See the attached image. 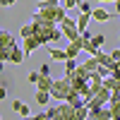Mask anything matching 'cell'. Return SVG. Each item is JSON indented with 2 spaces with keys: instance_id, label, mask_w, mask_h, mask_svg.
I'll use <instances>...</instances> for the list:
<instances>
[{
  "instance_id": "obj_1",
  "label": "cell",
  "mask_w": 120,
  "mask_h": 120,
  "mask_svg": "<svg viewBox=\"0 0 120 120\" xmlns=\"http://www.w3.org/2000/svg\"><path fill=\"white\" fill-rule=\"evenodd\" d=\"M65 17H67V7H63V5L36 7V12H34V19H48V22H53V24H60Z\"/></svg>"
},
{
  "instance_id": "obj_2",
  "label": "cell",
  "mask_w": 120,
  "mask_h": 120,
  "mask_svg": "<svg viewBox=\"0 0 120 120\" xmlns=\"http://www.w3.org/2000/svg\"><path fill=\"white\" fill-rule=\"evenodd\" d=\"M72 94H75V89H72V84H70V79H67V77H63V79H53L51 96L55 98V101H67Z\"/></svg>"
},
{
  "instance_id": "obj_3",
  "label": "cell",
  "mask_w": 120,
  "mask_h": 120,
  "mask_svg": "<svg viewBox=\"0 0 120 120\" xmlns=\"http://www.w3.org/2000/svg\"><path fill=\"white\" fill-rule=\"evenodd\" d=\"M75 111L77 108L67 101H60V106H51L48 108V118L53 120H75Z\"/></svg>"
},
{
  "instance_id": "obj_4",
  "label": "cell",
  "mask_w": 120,
  "mask_h": 120,
  "mask_svg": "<svg viewBox=\"0 0 120 120\" xmlns=\"http://www.w3.org/2000/svg\"><path fill=\"white\" fill-rule=\"evenodd\" d=\"M60 29H63V34H65L67 41H77V38L82 36V31H79V26H77V19L65 17L63 22H60Z\"/></svg>"
},
{
  "instance_id": "obj_5",
  "label": "cell",
  "mask_w": 120,
  "mask_h": 120,
  "mask_svg": "<svg viewBox=\"0 0 120 120\" xmlns=\"http://www.w3.org/2000/svg\"><path fill=\"white\" fill-rule=\"evenodd\" d=\"M108 101H111V89H108V86H103L98 94H94V96L86 101V106H89V108H96V106H108Z\"/></svg>"
},
{
  "instance_id": "obj_6",
  "label": "cell",
  "mask_w": 120,
  "mask_h": 120,
  "mask_svg": "<svg viewBox=\"0 0 120 120\" xmlns=\"http://www.w3.org/2000/svg\"><path fill=\"white\" fill-rule=\"evenodd\" d=\"M22 48H24V53H26V58L31 55L36 48H41V41H38V38L31 34V36H24V43H22Z\"/></svg>"
},
{
  "instance_id": "obj_7",
  "label": "cell",
  "mask_w": 120,
  "mask_h": 120,
  "mask_svg": "<svg viewBox=\"0 0 120 120\" xmlns=\"http://www.w3.org/2000/svg\"><path fill=\"white\" fill-rule=\"evenodd\" d=\"M12 46H15V36L0 26V48H12Z\"/></svg>"
},
{
  "instance_id": "obj_8",
  "label": "cell",
  "mask_w": 120,
  "mask_h": 120,
  "mask_svg": "<svg viewBox=\"0 0 120 120\" xmlns=\"http://www.w3.org/2000/svg\"><path fill=\"white\" fill-rule=\"evenodd\" d=\"M24 58H26L24 48H17V43H15V46H12V53H10V63L19 65V63H24Z\"/></svg>"
},
{
  "instance_id": "obj_9",
  "label": "cell",
  "mask_w": 120,
  "mask_h": 120,
  "mask_svg": "<svg viewBox=\"0 0 120 120\" xmlns=\"http://www.w3.org/2000/svg\"><path fill=\"white\" fill-rule=\"evenodd\" d=\"M48 55H51V60H55V63H63V60H67V51L63 48H48Z\"/></svg>"
},
{
  "instance_id": "obj_10",
  "label": "cell",
  "mask_w": 120,
  "mask_h": 120,
  "mask_svg": "<svg viewBox=\"0 0 120 120\" xmlns=\"http://www.w3.org/2000/svg\"><path fill=\"white\" fill-rule=\"evenodd\" d=\"M51 86H53V79H51V75H41V77H38V82H36V89L51 91Z\"/></svg>"
},
{
  "instance_id": "obj_11",
  "label": "cell",
  "mask_w": 120,
  "mask_h": 120,
  "mask_svg": "<svg viewBox=\"0 0 120 120\" xmlns=\"http://www.w3.org/2000/svg\"><path fill=\"white\" fill-rule=\"evenodd\" d=\"M91 12H94V10H91ZM91 12H79V17H77V26H79V31L89 29V19H91Z\"/></svg>"
},
{
  "instance_id": "obj_12",
  "label": "cell",
  "mask_w": 120,
  "mask_h": 120,
  "mask_svg": "<svg viewBox=\"0 0 120 120\" xmlns=\"http://www.w3.org/2000/svg\"><path fill=\"white\" fill-rule=\"evenodd\" d=\"M89 72H98V67H101V60H98L96 55H91V58H86V63H82Z\"/></svg>"
},
{
  "instance_id": "obj_13",
  "label": "cell",
  "mask_w": 120,
  "mask_h": 120,
  "mask_svg": "<svg viewBox=\"0 0 120 120\" xmlns=\"http://www.w3.org/2000/svg\"><path fill=\"white\" fill-rule=\"evenodd\" d=\"M103 86H108L113 91V89H118L120 86V77H115V75H106L103 77Z\"/></svg>"
},
{
  "instance_id": "obj_14",
  "label": "cell",
  "mask_w": 120,
  "mask_h": 120,
  "mask_svg": "<svg viewBox=\"0 0 120 120\" xmlns=\"http://www.w3.org/2000/svg\"><path fill=\"white\" fill-rule=\"evenodd\" d=\"M12 111H17L19 115H24V118H29V115H31V111H29V106H24L22 101H12Z\"/></svg>"
},
{
  "instance_id": "obj_15",
  "label": "cell",
  "mask_w": 120,
  "mask_h": 120,
  "mask_svg": "<svg viewBox=\"0 0 120 120\" xmlns=\"http://www.w3.org/2000/svg\"><path fill=\"white\" fill-rule=\"evenodd\" d=\"M82 48H84V51H86L89 55H96L98 51H101V46H96V43L91 41V38H84V46H82Z\"/></svg>"
},
{
  "instance_id": "obj_16",
  "label": "cell",
  "mask_w": 120,
  "mask_h": 120,
  "mask_svg": "<svg viewBox=\"0 0 120 120\" xmlns=\"http://www.w3.org/2000/svg\"><path fill=\"white\" fill-rule=\"evenodd\" d=\"M48 98H53L51 91H43V89H38V91H36V103H38V106H48Z\"/></svg>"
},
{
  "instance_id": "obj_17",
  "label": "cell",
  "mask_w": 120,
  "mask_h": 120,
  "mask_svg": "<svg viewBox=\"0 0 120 120\" xmlns=\"http://www.w3.org/2000/svg\"><path fill=\"white\" fill-rule=\"evenodd\" d=\"M91 17L96 19V22H108V19H111V15H108L106 10H94V12H91Z\"/></svg>"
},
{
  "instance_id": "obj_18",
  "label": "cell",
  "mask_w": 120,
  "mask_h": 120,
  "mask_svg": "<svg viewBox=\"0 0 120 120\" xmlns=\"http://www.w3.org/2000/svg\"><path fill=\"white\" fill-rule=\"evenodd\" d=\"M84 118H89V106H86V103L79 106L77 111H75V120H84Z\"/></svg>"
},
{
  "instance_id": "obj_19",
  "label": "cell",
  "mask_w": 120,
  "mask_h": 120,
  "mask_svg": "<svg viewBox=\"0 0 120 120\" xmlns=\"http://www.w3.org/2000/svg\"><path fill=\"white\" fill-rule=\"evenodd\" d=\"M77 7H79V12H91V10H94L89 0H79V5H77Z\"/></svg>"
},
{
  "instance_id": "obj_20",
  "label": "cell",
  "mask_w": 120,
  "mask_h": 120,
  "mask_svg": "<svg viewBox=\"0 0 120 120\" xmlns=\"http://www.w3.org/2000/svg\"><path fill=\"white\" fill-rule=\"evenodd\" d=\"M55 5H63V3H60V0H41L36 7H55Z\"/></svg>"
},
{
  "instance_id": "obj_21",
  "label": "cell",
  "mask_w": 120,
  "mask_h": 120,
  "mask_svg": "<svg viewBox=\"0 0 120 120\" xmlns=\"http://www.w3.org/2000/svg\"><path fill=\"white\" fill-rule=\"evenodd\" d=\"M19 34H22V38H24V36H31V34H34V22H31V24H24Z\"/></svg>"
},
{
  "instance_id": "obj_22",
  "label": "cell",
  "mask_w": 120,
  "mask_h": 120,
  "mask_svg": "<svg viewBox=\"0 0 120 120\" xmlns=\"http://www.w3.org/2000/svg\"><path fill=\"white\" fill-rule=\"evenodd\" d=\"M10 53H12V48H0V60H3V63H10Z\"/></svg>"
},
{
  "instance_id": "obj_23",
  "label": "cell",
  "mask_w": 120,
  "mask_h": 120,
  "mask_svg": "<svg viewBox=\"0 0 120 120\" xmlns=\"http://www.w3.org/2000/svg\"><path fill=\"white\" fill-rule=\"evenodd\" d=\"M63 7H67V10L77 7V0H63Z\"/></svg>"
},
{
  "instance_id": "obj_24",
  "label": "cell",
  "mask_w": 120,
  "mask_h": 120,
  "mask_svg": "<svg viewBox=\"0 0 120 120\" xmlns=\"http://www.w3.org/2000/svg\"><path fill=\"white\" fill-rule=\"evenodd\" d=\"M38 77H41V72H29V82H38Z\"/></svg>"
},
{
  "instance_id": "obj_25",
  "label": "cell",
  "mask_w": 120,
  "mask_h": 120,
  "mask_svg": "<svg viewBox=\"0 0 120 120\" xmlns=\"http://www.w3.org/2000/svg\"><path fill=\"white\" fill-rule=\"evenodd\" d=\"M38 72H41V75H51V65H48V63L41 65V70H38Z\"/></svg>"
},
{
  "instance_id": "obj_26",
  "label": "cell",
  "mask_w": 120,
  "mask_h": 120,
  "mask_svg": "<svg viewBox=\"0 0 120 120\" xmlns=\"http://www.w3.org/2000/svg\"><path fill=\"white\" fill-rule=\"evenodd\" d=\"M3 98H7V84L0 86V101H3Z\"/></svg>"
},
{
  "instance_id": "obj_27",
  "label": "cell",
  "mask_w": 120,
  "mask_h": 120,
  "mask_svg": "<svg viewBox=\"0 0 120 120\" xmlns=\"http://www.w3.org/2000/svg\"><path fill=\"white\" fill-rule=\"evenodd\" d=\"M91 41H94L96 46H103V43H106V38H103V36H94V38H91Z\"/></svg>"
},
{
  "instance_id": "obj_28",
  "label": "cell",
  "mask_w": 120,
  "mask_h": 120,
  "mask_svg": "<svg viewBox=\"0 0 120 120\" xmlns=\"http://www.w3.org/2000/svg\"><path fill=\"white\" fill-rule=\"evenodd\" d=\"M34 118H36V120H46V118H48V111H41V113H36Z\"/></svg>"
},
{
  "instance_id": "obj_29",
  "label": "cell",
  "mask_w": 120,
  "mask_h": 120,
  "mask_svg": "<svg viewBox=\"0 0 120 120\" xmlns=\"http://www.w3.org/2000/svg\"><path fill=\"white\" fill-rule=\"evenodd\" d=\"M12 3H17V0H0V5H3V7H10Z\"/></svg>"
},
{
  "instance_id": "obj_30",
  "label": "cell",
  "mask_w": 120,
  "mask_h": 120,
  "mask_svg": "<svg viewBox=\"0 0 120 120\" xmlns=\"http://www.w3.org/2000/svg\"><path fill=\"white\" fill-rule=\"evenodd\" d=\"M111 58H113V60H120V48H118V51H113V53H111Z\"/></svg>"
},
{
  "instance_id": "obj_31",
  "label": "cell",
  "mask_w": 120,
  "mask_h": 120,
  "mask_svg": "<svg viewBox=\"0 0 120 120\" xmlns=\"http://www.w3.org/2000/svg\"><path fill=\"white\" fill-rule=\"evenodd\" d=\"M96 3H115V0H96Z\"/></svg>"
},
{
  "instance_id": "obj_32",
  "label": "cell",
  "mask_w": 120,
  "mask_h": 120,
  "mask_svg": "<svg viewBox=\"0 0 120 120\" xmlns=\"http://www.w3.org/2000/svg\"><path fill=\"white\" fill-rule=\"evenodd\" d=\"M3 70H5V63H3V60H0V72H3Z\"/></svg>"
},
{
  "instance_id": "obj_33",
  "label": "cell",
  "mask_w": 120,
  "mask_h": 120,
  "mask_svg": "<svg viewBox=\"0 0 120 120\" xmlns=\"http://www.w3.org/2000/svg\"><path fill=\"white\" fill-rule=\"evenodd\" d=\"M118 41H120V36H118Z\"/></svg>"
},
{
  "instance_id": "obj_34",
  "label": "cell",
  "mask_w": 120,
  "mask_h": 120,
  "mask_svg": "<svg viewBox=\"0 0 120 120\" xmlns=\"http://www.w3.org/2000/svg\"><path fill=\"white\" fill-rule=\"evenodd\" d=\"M115 77H120V75H115Z\"/></svg>"
}]
</instances>
